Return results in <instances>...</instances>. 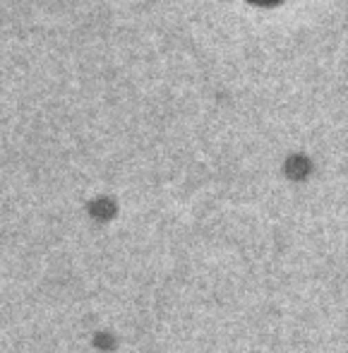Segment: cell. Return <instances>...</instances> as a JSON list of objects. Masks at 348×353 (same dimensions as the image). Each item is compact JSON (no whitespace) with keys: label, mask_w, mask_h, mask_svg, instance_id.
<instances>
[{"label":"cell","mask_w":348,"mask_h":353,"mask_svg":"<svg viewBox=\"0 0 348 353\" xmlns=\"http://www.w3.org/2000/svg\"><path fill=\"white\" fill-rule=\"evenodd\" d=\"M252 3H260V5H274L278 0H252Z\"/></svg>","instance_id":"6da1fadb"}]
</instances>
